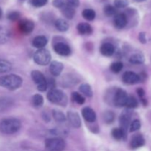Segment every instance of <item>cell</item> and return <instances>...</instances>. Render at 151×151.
<instances>
[{"label": "cell", "instance_id": "obj_1", "mask_svg": "<svg viewBox=\"0 0 151 151\" xmlns=\"http://www.w3.org/2000/svg\"><path fill=\"white\" fill-rule=\"evenodd\" d=\"M23 83V80L20 76L15 74L0 77V86L13 91L20 88Z\"/></svg>", "mask_w": 151, "mask_h": 151}, {"label": "cell", "instance_id": "obj_2", "mask_svg": "<svg viewBox=\"0 0 151 151\" xmlns=\"http://www.w3.org/2000/svg\"><path fill=\"white\" fill-rule=\"evenodd\" d=\"M22 126L17 118H6L0 121V131L4 134H13L18 132Z\"/></svg>", "mask_w": 151, "mask_h": 151}, {"label": "cell", "instance_id": "obj_3", "mask_svg": "<svg viewBox=\"0 0 151 151\" xmlns=\"http://www.w3.org/2000/svg\"><path fill=\"white\" fill-rule=\"evenodd\" d=\"M47 100L52 103L60 106H66L67 103V97L64 92L58 88L50 89L47 93Z\"/></svg>", "mask_w": 151, "mask_h": 151}, {"label": "cell", "instance_id": "obj_4", "mask_svg": "<svg viewBox=\"0 0 151 151\" xmlns=\"http://www.w3.org/2000/svg\"><path fill=\"white\" fill-rule=\"evenodd\" d=\"M52 56L50 51L47 49H39L35 52L33 60L35 63L40 66H47L51 63Z\"/></svg>", "mask_w": 151, "mask_h": 151}, {"label": "cell", "instance_id": "obj_5", "mask_svg": "<svg viewBox=\"0 0 151 151\" xmlns=\"http://www.w3.org/2000/svg\"><path fill=\"white\" fill-rule=\"evenodd\" d=\"M46 148L50 151H63L66 147V143L60 137L49 138L45 140Z\"/></svg>", "mask_w": 151, "mask_h": 151}, {"label": "cell", "instance_id": "obj_6", "mask_svg": "<svg viewBox=\"0 0 151 151\" xmlns=\"http://www.w3.org/2000/svg\"><path fill=\"white\" fill-rule=\"evenodd\" d=\"M31 78L32 81L37 85V89L39 91H46L47 89V79L42 72L38 70H33L31 72Z\"/></svg>", "mask_w": 151, "mask_h": 151}, {"label": "cell", "instance_id": "obj_7", "mask_svg": "<svg viewBox=\"0 0 151 151\" xmlns=\"http://www.w3.org/2000/svg\"><path fill=\"white\" fill-rule=\"evenodd\" d=\"M128 96L129 95L128 94V93L122 88H116L114 94L112 104L118 108L123 107L125 106Z\"/></svg>", "mask_w": 151, "mask_h": 151}, {"label": "cell", "instance_id": "obj_8", "mask_svg": "<svg viewBox=\"0 0 151 151\" xmlns=\"http://www.w3.org/2000/svg\"><path fill=\"white\" fill-rule=\"evenodd\" d=\"M35 27V24L32 20L24 19L19 21V29L24 34H29L32 32Z\"/></svg>", "mask_w": 151, "mask_h": 151}, {"label": "cell", "instance_id": "obj_9", "mask_svg": "<svg viewBox=\"0 0 151 151\" xmlns=\"http://www.w3.org/2000/svg\"><path fill=\"white\" fill-rule=\"evenodd\" d=\"M122 80L124 83L128 85H134L140 82V77L135 72L128 71L122 75Z\"/></svg>", "mask_w": 151, "mask_h": 151}, {"label": "cell", "instance_id": "obj_10", "mask_svg": "<svg viewBox=\"0 0 151 151\" xmlns=\"http://www.w3.org/2000/svg\"><path fill=\"white\" fill-rule=\"evenodd\" d=\"M53 49L58 55L61 56H69L72 52L70 47L66 43L62 42V41L55 44Z\"/></svg>", "mask_w": 151, "mask_h": 151}, {"label": "cell", "instance_id": "obj_11", "mask_svg": "<svg viewBox=\"0 0 151 151\" xmlns=\"http://www.w3.org/2000/svg\"><path fill=\"white\" fill-rule=\"evenodd\" d=\"M131 113L129 111H124L119 116V121L120 128L123 130L125 133H127L128 128H129L130 124H131Z\"/></svg>", "mask_w": 151, "mask_h": 151}, {"label": "cell", "instance_id": "obj_12", "mask_svg": "<svg viewBox=\"0 0 151 151\" xmlns=\"http://www.w3.org/2000/svg\"><path fill=\"white\" fill-rule=\"evenodd\" d=\"M66 119L69 121V124L72 125L73 128H79L81 126V116L78 114V112H75L74 111H69L67 112V116Z\"/></svg>", "mask_w": 151, "mask_h": 151}, {"label": "cell", "instance_id": "obj_13", "mask_svg": "<svg viewBox=\"0 0 151 151\" xmlns=\"http://www.w3.org/2000/svg\"><path fill=\"white\" fill-rule=\"evenodd\" d=\"M128 24V16L125 13H116L114 18V24L118 29H123Z\"/></svg>", "mask_w": 151, "mask_h": 151}, {"label": "cell", "instance_id": "obj_14", "mask_svg": "<svg viewBox=\"0 0 151 151\" xmlns=\"http://www.w3.org/2000/svg\"><path fill=\"white\" fill-rule=\"evenodd\" d=\"M63 69V64L61 62L53 60L50 63V72L51 75L54 77L60 76Z\"/></svg>", "mask_w": 151, "mask_h": 151}, {"label": "cell", "instance_id": "obj_15", "mask_svg": "<svg viewBox=\"0 0 151 151\" xmlns=\"http://www.w3.org/2000/svg\"><path fill=\"white\" fill-rule=\"evenodd\" d=\"M82 116L86 122L90 123H94L97 118L94 111L89 107H85L82 109Z\"/></svg>", "mask_w": 151, "mask_h": 151}, {"label": "cell", "instance_id": "obj_16", "mask_svg": "<svg viewBox=\"0 0 151 151\" xmlns=\"http://www.w3.org/2000/svg\"><path fill=\"white\" fill-rule=\"evenodd\" d=\"M100 53L106 57H111L115 52V47L111 43L106 42L101 45L100 49Z\"/></svg>", "mask_w": 151, "mask_h": 151}, {"label": "cell", "instance_id": "obj_17", "mask_svg": "<svg viewBox=\"0 0 151 151\" xmlns=\"http://www.w3.org/2000/svg\"><path fill=\"white\" fill-rule=\"evenodd\" d=\"M145 144V140L143 136L141 134H137L133 137L130 145L132 149H137L144 146Z\"/></svg>", "mask_w": 151, "mask_h": 151}, {"label": "cell", "instance_id": "obj_18", "mask_svg": "<svg viewBox=\"0 0 151 151\" xmlns=\"http://www.w3.org/2000/svg\"><path fill=\"white\" fill-rule=\"evenodd\" d=\"M48 43V39L44 35H38L32 40V44L34 47L37 49H43Z\"/></svg>", "mask_w": 151, "mask_h": 151}, {"label": "cell", "instance_id": "obj_19", "mask_svg": "<svg viewBox=\"0 0 151 151\" xmlns=\"http://www.w3.org/2000/svg\"><path fill=\"white\" fill-rule=\"evenodd\" d=\"M77 29L81 35H91L93 29L88 23H79L77 26Z\"/></svg>", "mask_w": 151, "mask_h": 151}, {"label": "cell", "instance_id": "obj_20", "mask_svg": "<svg viewBox=\"0 0 151 151\" xmlns=\"http://www.w3.org/2000/svg\"><path fill=\"white\" fill-rule=\"evenodd\" d=\"M55 27L60 32H66L69 28V23L63 19H58L55 22Z\"/></svg>", "mask_w": 151, "mask_h": 151}, {"label": "cell", "instance_id": "obj_21", "mask_svg": "<svg viewBox=\"0 0 151 151\" xmlns=\"http://www.w3.org/2000/svg\"><path fill=\"white\" fill-rule=\"evenodd\" d=\"M145 60V56L142 53H135V54H133L129 58V62L131 63L132 64H142L143 63Z\"/></svg>", "mask_w": 151, "mask_h": 151}, {"label": "cell", "instance_id": "obj_22", "mask_svg": "<svg viewBox=\"0 0 151 151\" xmlns=\"http://www.w3.org/2000/svg\"><path fill=\"white\" fill-rule=\"evenodd\" d=\"M111 135L116 140H125L127 137V133L120 128H116L112 130Z\"/></svg>", "mask_w": 151, "mask_h": 151}, {"label": "cell", "instance_id": "obj_23", "mask_svg": "<svg viewBox=\"0 0 151 151\" xmlns=\"http://www.w3.org/2000/svg\"><path fill=\"white\" fill-rule=\"evenodd\" d=\"M10 33L7 28L0 27V44H4L9 41Z\"/></svg>", "mask_w": 151, "mask_h": 151}, {"label": "cell", "instance_id": "obj_24", "mask_svg": "<svg viewBox=\"0 0 151 151\" xmlns=\"http://www.w3.org/2000/svg\"><path fill=\"white\" fill-rule=\"evenodd\" d=\"M61 12L63 16L67 19H72L75 15V8L69 7V6L65 4L61 8Z\"/></svg>", "mask_w": 151, "mask_h": 151}, {"label": "cell", "instance_id": "obj_25", "mask_svg": "<svg viewBox=\"0 0 151 151\" xmlns=\"http://www.w3.org/2000/svg\"><path fill=\"white\" fill-rule=\"evenodd\" d=\"M80 91L83 94L87 97H91L93 96V91L91 86L88 83H83L80 86L79 88Z\"/></svg>", "mask_w": 151, "mask_h": 151}, {"label": "cell", "instance_id": "obj_26", "mask_svg": "<svg viewBox=\"0 0 151 151\" xmlns=\"http://www.w3.org/2000/svg\"><path fill=\"white\" fill-rule=\"evenodd\" d=\"M52 117L58 122H64L66 120V116L61 111L55 109L52 111Z\"/></svg>", "mask_w": 151, "mask_h": 151}, {"label": "cell", "instance_id": "obj_27", "mask_svg": "<svg viewBox=\"0 0 151 151\" xmlns=\"http://www.w3.org/2000/svg\"><path fill=\"white\" fill-rule=\"evenodd\" d=\"M12 69V64L7 60L0 59V74L10 72Z\"/></svg>", "mask_w": 151, "mask_h": 151}, {"label": "cell", "instance_id": "obj_28", "mask_svg": "<svg viewBox=\"0 0 151 151\" xmlns=\"http://www.w3.org/2000/svg\"><path fill=\"white\" fill-rule=\"evenodd\" d=\"M82 16L86 20L93 21L96 17V13L92 9H85L83 10Z\"/></svg>", "mask_w": 151, "mask_h": 151}, {"label": "cell", "instance_id": "obj_29", "mask_svg": "<svg viewBox=\"0 0 151 151\" xmlns=\"http://www.w3.org/2000/svg\"><path fill=\"white\" fill-rule=\"evenodd\" d=\"M103 120L106 123L111 124L113 123L115 119V114L111 111H107L103 114Z\"/></svg>", "mask_w": 151, "mask_h": 151}, {"label": "cell", "instance_id": "obj_30", "mask_svg": "<svg viewBox=\"0 0 151 151\" xmlns=\"http://www.w3.org/2000/svg\"><path fill=\"white\" fill-rule=\"evenodd\" d=\"M32 103L35 107H41L44 104V97L39 94H36L32 96Z\"/></svg>", "mask_w": 151, "mask_h": 151}, {"label": "cell", "instance_id": "obj_31", "mask_svg": "<svg viewBox=\"0 0 151 151\" xmlns=\"http://www.w3.org/2000/svg\"><path fill=\"white\" fill-rule=\"evenodd\" d=\"M138 101H137V100L134 96H128V100H127L125 106L128 108V109H132L138 107Z\"/></svg>", "mask_w": 151, "mask_h": 151}, {"label": "cell", "instance_id": "obj_32", "mask_svg": "<svg viewBox=\"0 0 151 151\" xmlns=\"http://www.w3.org/2000/svg\"><path fill=\"white\" fill-rule=\"evenodd\" d=\"M103 12H104V14L108 17L114 16L116 14V8L111 4H108V5L105 6V7L103 8Z\"/></svg>", "mask_w": 151, "mask_h": 151}, {"label": "cell", "instance_id": "obj_33", "mask_svg": "<svg viewBox=\"0 0 151 151\" xmlns=\"http://www.w3.org/2000/svg\"><path fill=\"white\" fill-rule=\"evenodd\" d=\"M72 100L75 102V103H76L77 104H78V105L84 104V103H85V100H86L85 97H84L82 94H81L80 93H78V92H76V91H75V92H72Z\"/></svg>", "mask_w": 151, "mask_h": 151}, {"label": "cell", "instance_id": "obj_34", "mask_svg": "<svg viewBox=\"0 0 151 151\" xmlns=\"http://www.w3.org/2000/svg\"><path fill=\"white\" fill-rule=\"evenodd\" d=\"M122 69H123V63L120 61L114 62L110 66L111 71L115 74L120 72Z\"/></svg>", "mask_w": 151, "mask_h": 151}, {"label": "cell", "instance_id": "obj_35", "mask_svg": "<svg viewBox=\"0 0 151 151\" xmlns=\"http://www.w3.org/2000/svg\"><path fill=\"white\" fill-rule=\"evenodd\" d=\"M141 128V122L139 119H135L131 122L129 126V131L130 132H135L138 131Z\"/></svg>", "mask_w": 151, "mask_h": 151}, {"label": "cell", "instance_id": "obj_36", "mask_svg": "<svg viewBox=\"0 0 151 151\" xmlns=\"http://www.w3.org/2000/svg\"><path fill=\"white\" fill-rule=\"evenodd\" d=\"M114 4L116 8H125L128 5V0H114Z\"/></svg>", "mask_w": 151, "mask_h": 151}, {"label": "cell", "instance_id": "obj_37", "mask_svg": "<svg viewBox=\"0 0 151 151\" xmlns=\"http://www.w3.org/2000/svg\"><path fill=\"white\" fill-rule=\"evenodd\" d=\"M7 17L10 21L15 22V21H17L20 19L21 14L18 11H11L7 14Z\"/></svg>", "mask_w": 151, "mask_h": 151}, {"label": "cell", "instance_id": "obj_38", "mask_svg": "<svg viewBox=\"0 0 151 151\" xmlns=\"http://www.w3.org/2000/svg\"><path fill=\"white\" fill-rule=\"evenodd\" d=\"M48 0H31V4L35 7H41L46 5Z\"/></svg>", "mask_w": 151, "mask_h": 151}, {"label": "cell", "instance_id": "obj_39", "mask_svg": "<svg viewBox=\"0 0 151 151\" xmlns=\"http://www.w3.org/2000/svg\"><path fill=\"white\" fill-rule=\"evenodd\" d=\"M66 4L72 8H76L80 5V0H66Z\"/></svg>", "mask_w": 151, "mask_h": 151}, {"label": "cell", "instance_id": "obj_40", "mask_svg": "<svg viewBox=\"0 0 151 151\" xmlns=\"http://www.w3.org/2000/svg\"><path fill=\"white\" fill-rule=\"evenodd\" d=\"M52 4L55 7L62 8L66 4V1L65 0H53Z\"/></svg>", "mask_w": 151, "mask_h": 151}, {"label": "cell", "instance_id": "obj_41", "mask_svg": "<svg viewBox=\"0 0 151 151\" xmlns=\"http://www.w3.org/2000/svg\"><path fill=\"white\" fill-rule=\"evenodd\" d=\"M139 40L142 44H146L147 38H146V33L145 32H141L139 34Z\"/></svg>", "mask_w": 151, "mask_h": 151}, {"label": "cell", "instance_id": "obj_42", "mask_svg": "<svg viewBox=\"0 0 151 151\" xmlns=\"http://www.w3.org/2000/svg\"><path fill=\"white\" fill-rule=\"evenodd\" d=\"M47 88H50V89L52 88H55V82L53 79H49L48 81L47 80Z\"/></svg>", "mask_w": 151, "mask_h": 151}, {"label": "cell", "instance_id": "obj_43", "mask_svg": "<svg viewBox=\"0 0 151 151\" xmlns=\"http://www.w3.org/2000/svg\"><path fill=\"white\" fill-rule=\"evenodd\" d=\"M137 94H138L139 97H140V98H144L145 95V90L143 89V88H139L137 90Z\"/></svg>", "mask_w": 151, "mask_h": 151}, {"label": "cell", "instance_id": "obj_44", "mask_svg": "<svg viewBox=\"0 0 151 151\" xmlns=\"http://www.w3.org/2000/svg\"><path fill=\"white\" fill-rule=\"evenodd\" d=\"M141 100H142V103H143V105H144V106H147V100H145V98H142Z\"/></svg>", "mask_w": 151, "mask_h": 151}, {"label": "cell", "instance_id": "obj_45", "mask_svg": "<svg viewBox=\"0 0 151 151\" xmlns=\"http://www.w3.org/2000/svg\"><path fill=\"white\" fill-rule=\"evenodd\" d=\"M136 2H143V1H145L146 0H134Z\"/></svg>", "mask_w": 151, "mask_h": 151}, {"label": "cell", "instance_id": "obj_46", "mask_svg": "<svg viewBox=\"0 0 151 151\" xmlns=\"http://www.w3.org/2000/svg\"><path fill=\"white\" fill-rule=\"evenodd\" d=\"M2 15H3V13H2V10L1 9V7H0V19H1V17H2Z\"/></svg>", "mask_w": 151, "mask_h": 151}]
</instances>
